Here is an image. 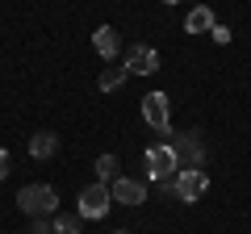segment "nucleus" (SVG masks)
I'll return each instance as SVG.
<instances>
[{"instance_id": "19", "label": "nucleus", "mask_w": 251, "mask_h": 234, "mask_svg": "<svg viewBox=\"0 0 251 234\" xmlns=\"http://www.w3.org/2000/svg\"><path fill=\"white\" fill-rule=\"evenodd\" d=\"M163 4H180V0H163Z\"/></svg>"}, {"instance_id": "7", "label": "nucleus", "mask_w": 251, "mask_h": 234, "mask_svg": "<svg viewBox=\"0 0 251 234\" xmlns=\"http://www.w3.org/2000/svg\"><path fill=\"white\" fill-rule=\"evenodd\" d=\"M155 67H159V50H155V46L138 42V46L126 50V71H130V75H151Z\"/></svg>"}, {"instance_id": "9", "label": "nucleus", "mask_w": 251, "mask_h": 234, "mask_svg": "<svg viewBox=\"0 0 251 234\" xmlns=\"http://www.w3.org/2000/svg\"><path fill=\"white\" fill-rule=\"evenodd\" d=\"M92 46H97V54L105 59V63H113L117 50H122V38H117V29H113V25H100L97 34H92Z\"/></svg>"}, {"instance_id": "3", "label": "nucleus", "mask_w": 251, "mask_h": 234, "mask_svg": "<svg viewBox=\"0 0 251 234\" xmlns=\"http://www.w3.org/2000/svg\"><path fill=\"white\" fill-rule=\"evenodd\" d=\"M143 117H147L151 130H159V138L172 134V100L163 96V92H147L143 96Z\"/></svg>"}, {"instance_id": "14", "label": "nucleus", "mask_w": 251, "mask_h": 234, "mask_svg": "<svg viewBox=\"0 0 251 234\" xmlns=\"http://www.w3.org/2000/svg\"><path fill=\"white\" fill-rule=\"evenodd\" d=\"M126 75H130L126 67H105L97 84H100V92H113V88H122V84H126Z\"/></svg>"}, {"instance_id": "15", "label": "nucleus", "mask_w": 251, "mask_h": 234, "mask_svg": "<svg viewBox=\"0 0 251 234\" xmlns=\"http://www.w3.org/2000/svg\"><path fill=\"white\" fill-rule=\"evenodd\" d=\"M155 188L168 192V197H176V176H159V180H155Z\"/></svg>"}, {"instance_id": "6", "label": "nucleus", "mask_w": 251, "mask_h": 234, "mask_svg": "<svg viewBox=\"0 0 251 234\" xmlns=\"http://www.w3.org/2000/svg\"><path fill=\"white\" fill-rule=\"evenodd\" d=\"M168 142H172V151H176L180 167H205V142H201L197 134H172Z\"/></svg>"}, {"instance_id": "5", "label": "nucleus", "mask_w": 251, "mask_h": 234, "mask_svg": "<svg viewBox=\"0 0 251 234\" xmlns=\"http://www.w3.org/2000/svg\"><path fill=\"white\" fill-rule=\"evenodd\" d=\"M176 171H180V159H176V151H172V142L147 146V176H151V180H159V176H176Z\"/></svg>"}, {"instance_id": "12", "label": "nucleus", "mask_w": 251, "mask_h": 234, "mask_svg": "<svg viewBox=\"0 0 251 234\" xmlns=\"http://www.w3.org/2000/svg\"><path fill=\"white\" fill-rule=\"evenodd\" d=\"M117 176H122V163H117V155L105 151V155L97 159V180H100V184H113Z\"/></svg>"}, {"instance_id": "8", "label": "nucleus", "mask_w": 251, "mask_h": 234, "mask_svg": "<svg viewBox=\"0 0 251 234\" xmlns=\"http://www.w3.org/2000/svg\"><path fill=\"white\" fill-rule=\"evenodd\" d=\"M109 197L122 201V205H143V201H147V184L143 180H130V176H117V180L109 184Z\"/></svg>"}, {"instance_id": "18", "label": "nucleus", "mask_w": 251, "mask_h": 234, "mask_svg": "<svg viewBox=\"0 0 251 234\" xmlns=\"http://www.w3.org/2000/svg\"><path fill=\"white\" fill-rule=\"evenodd\" d=\"M9 163H13V159H9V151H4V146H0V180H4V176H9Z\"/></svg>"}, {"instance_id": "13", "label": "nucleus", "mask_w": 251, "mask_h": 234, "mask_svg": "<svg viewBox=\"0 0 251 234\" xmlns=\"http://www.w3.org/2000/svg\"><path fill=\"white\" fill-rule=\"evenodd\" d=\"M50 222H54V234H80L84 230V217L80 213H54Z\"/></svg>"}, {"instance_id": "16", "label": "nucleus", "mask_w": 251, "mask_h": 234, "mask_svg": "<svg viewBox=\"0 0 251 234\" xmlns=\"http://www.w3.org/2000/svg\"><path fill=\"white\" fill-rule=\"evenodd\" d=\"M209 38H214L218 46H226V42H230V29H226V25H214V29H209Z\"/></svg>"}, {"instance_id": "1", "label": "nucleus", "mask_w": 251, "mask_h": 234, "mask_svg": "<svg viewBox=\"0 0 251 234\" xmlns=\"http://www.w3.org/2000/svg\"><path fill=\"white\" fill-rule=\"evenodd\" d=\"M17 209L25 217H54L59 213V192L50 184H25L17 192Z\"/></svg>"}, {"instance_id": "17", "label": "nucleus", "mask_w": 251, "mask_h": 234, "mask_svg": "<svg viewBox=\"0 0 251 234\" xmlns=\"http://www.w3.org/2000/svg\"><path fill=\"white\" fill-rule=\"evenodd\" d=\"M29 234H54V222H46V217H34V230Z\"/></svg>"}, {"instance_id": "11", "label": "nucleus", "mask_w": 251, "mask_h": 234, "mask_svg": "<svg viewBox=\"0 0 251 234\" xmlns=\"http://www.w3.org/2000/svg\"><path fill=\"white\" fill-rule=\"evenodd\" d=\"M214 25H218V21H214V13H209L205 4H197V9L184 17V29H188V34H209Z\"/></svg>"}, {"instance_id": "2", "label": "nucleus", "mask_w": 251, "mask_h": 234, "mask_svg": "<svg viewBox=\"0 0 251 234\" xmlns=\"http://www.w3.org/2000/svg\"><path fill=\"white\" fill-rule=\"evenodd\" d=\"M109 205H113V197H109V184H88V188H80V197H75V213L84 217V222H97V217L109 213Z\"/></svg>"}, {"instance_id": "20", "label": "nucleus", "mask_w": 251, "mask_h": 234, "mask_svg": "<svg viewBox=\"0 0 251 234\" xmlns=\"http://www.w3.org/2000/svg\"><path fill=\"white\" fill-rule=\"evenodd\" d=\"M113 234H130V230H113Z\"/></svg>"}, {"instance_id": "4", "label": "nucleus", "mask_w": 251, "mask_h": 234, "mask_svg": "<svg viewBox=\"0 0 251 234\" xmlns=\"http://www.w3.org/2000/svg\"><path fill=\"white\" fill-rule=\"evenodd\" d=\"M205 188H209V176H205V167H180L176 171V201H201L205 197Z\"/></svg>"}, {"instance_id": "10", "label": "nucleus", "mask_w": 251, "mask_h": 234, "mask_svg": "<svg viewBox=\"0 0 251 234\" xmlns=\"http://www.w3.org/2000/svg\"><path fill=\"white\" fill-rule=\"evenodd\" d=\"M29 155H34V159H50V155H59V134H54V130H38V134L29 138Z\"/></svg>"}]
</instances>
